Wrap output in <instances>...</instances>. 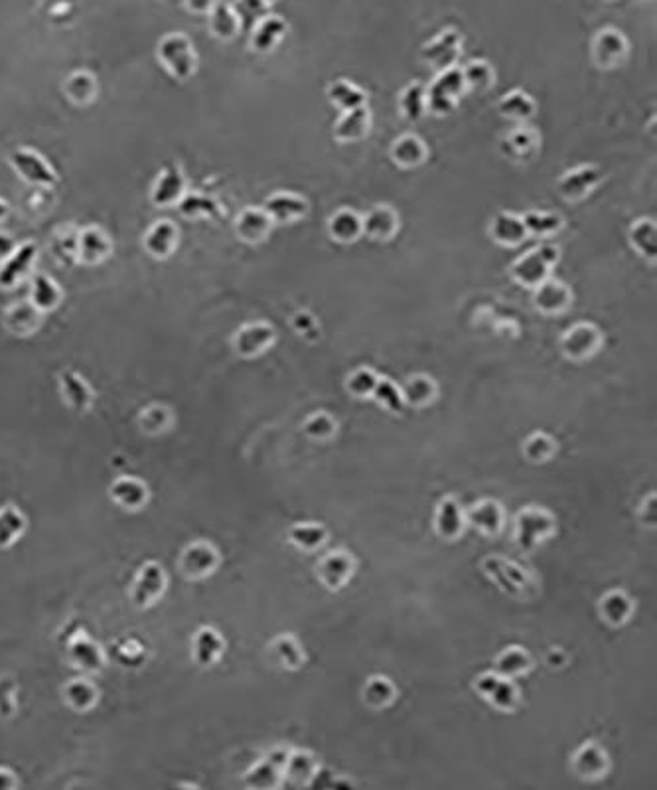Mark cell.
<instances>
[{
    "instance_id": "obj_18",
    "label": "cell",
    "mask_w": 657,
    "mask_h": 790,
    "mask_svg": "<svg viewBox=\"0 0 657 790\" xmlns=\"http://www.w3.org/2000/svg\"><path fill=\"white\" fill-rule=\"evenodd\" d=\"M275 222L263 208H245L237 217V236L247 243H261L271 236Z\"/></svg>"
},
{
    "instance_id": "obj_22",
    "label": "cell",
    "mask_w": 657,
    "mask_h": 790,
    "mask_svg": "<svg viewBox=\"0 0 657 790\" xmlns=\"http://www.w3.org/2000/svg\"><path fill=\"white\" fill-rule=\"evenodd\" d=\"M523 226L527 229V236L533 237H551L563 232L565 217L558 212H543V210H529L521 214Z\"/></svg>"
},
{
    "instance_id": "obj_7",
    "label": "cell",
    "mask_w": 657,
    "mask_h": 790,
    "mask_svg": "<svg viewBox=\"0 0 657 790\" xmlns=\"http://www.w3.org/2000/svg\"><path fill=\"white\" fill-rule=\"evenodd\" d=\"M602 332L590 322H579L565 332L561 348L568 360H589L602 346Z\"/></svg>"
},
{
    "instance_id": "obj_6",
    "label": "cell",
    "mask_w": 657,
    "mask_h": 790,
    "mask_svg": "<svg viewBox=\"0 0 657 790\" xmlns=\"http://www.w3.org/2000/svg\"><path fill=\"white\" fill-rule=\"evenodd\" d=\"M462 54V34L454 28H448L441 32L431 42L422 46V62L429 64L431 68L438 71L454 68L456 59Z\"/></svg>"
},
{
    "instance_id": "obj_26",
    "label": "cell",
    "mask_w": 657,
    "mask_h": 790,
    "mask_svg": "<svg viewBox=\"0 0 657 790\" xmlns=\"http://www.w3.org/2000/svg\"><path fill=\"white\" fill-rule=\"evenodd\" d=\"M164 589V571L156 564L144 565L135 585V601L137 605H149Z\"/></svg>"
},
{
    "instance_id": "obj_12",
    "label": "cell",
    "mask_w": 657,
    "mask_h": 790,
    "mask_svg": "<svg viewBox=\"0 0 657 790\" xmlns=\"http://www.w3.org/2000/svg\"><path fill=\"white\" fill-rule=\"evenodd\" d=\"M371 129V113L368 105L360 107V109H351V111H344L342 117H339L334 123V139L338 142H360L365 137L370 135Z\"/></svg>"
},
{
    "instance_id": "obj_31",
    "label": "cell",
    "mask_w": 657,
    "mask_h": 790,
    "mask_svg": "<svg viewBox=\"0 0 657 790\" xmlns=\"http://www.w3.org/2000/svg\"><path fill=\"white\" fill-rule=\"evenodd\" d=\"M551 528V518L545 512H537V510H529V512L519 516L521 543L527 545V548L537 540H543L545 533H549Z\"/></svg>"
},
{
    "instance_id": "obj_15",
    "label": "cell",
    "mask_w": 657,
    "mask_h": 790,
    "mask_svg": "<svg viewBox=\"0 0 657 790\" xmlns=\"http://www.w3.org/2000/svg\"><path fill=\"white\" fill-rule=\"evenodd\" d=\"M427 158H429V147L419 135H411V132H407V135H401L391 144V161L403 170L419 168L427 163Z\"/></svg>"
},
{
    "instance_id": "obj_42",
    "label": "cell",
    "mask_w": 657,
    "mask_h": 790,
    "mask_svg": "<svg viewBox=\"0 0 657 790\" xmlns=\"http://www.w3.org/2000/svg\"><path fill=\"white\" fill-rule=\"evenodd\" d=\"M462 528V518H460V510L453 500H444L441 504V514H438V530H441L443 536L446 538H454L456 533Z\"/></svg>"
},
{
    "instance_id": "obj_8",
    "label": "cell",
    "mask_w": 657,
    "mask_h": 790,
    "mask_svg": "<svg viewBox=\"0 0 657 790\" xmlns=\"http://www.w3.org/2000/svg\"><path fill=\"white\" fill-rule=\"evenodd\" d=\"M533 305L543 314H563L573 305V289L551 275L533 289Z\"/></svg>"
},
{
    "instance_id": "obj_30",
    "label": "cell",
    "mask_w": 657,
    "mask_h": 790,
    "mask_svg": "<svg viewBox=\"0 0 657 790\" xmlns=\"http://www.w3.org/2000/svg\"><path fill=\"white\" fill-rule=\"evenodd\" d=\"M466 91L485 93L494 85V68L485 59H474V62L462 68Z\"/></svg>"
},
{
    "instance_id": "obj_48",
    "label": "cell",
    "mask_w": 657,
    "mask_h": 790,
    "mask_svg": "<svg viewBox=\"0 0 657 790\" xmlns=\"http://www.w3.org/2000/svg\"><path fill=\"white\" fill-rule=\"evenodd\" d=\"M604 615L610 623H622L628 618L630 613V601L624 597L622 593H610L602 603Z\"/></svg>"
},
{
    "instance_id": "obj_9",
    "label": "cell",
    "mask_w": 657,
    "mask_h": 790,
    "mask_svg": "<svg viewBox=\"0 0 657 790\" xmlns=\"http://www.w3.org/2000/svg\"><path fill=\"white\" fill-rule=\"evenodd\" d=\"M263 210L271 216L275 224H292L307 217L310 205L308 200L295 192H275L266 198Z\"/></svg>"
},
{
    "instance_id": "obj_53",
    "label": "cell",
    "mask_w": 657,
    "mask_h": 790,
    "mask_svg": "<svg viewBox=\"0 0 657 790\" xmlns=\"http://www.w3.org/2000/svg\"><path fill=\"white\" fill-rule=\"evenodd\" d=\"M393 690H391V686H389L385 679L381 678H375L373 682L370 684V688H368V698L370 700H377V703H385V701H389L391 700L393 696Z\"/></svg>"
},
{
    "instance_id": "obj_5",
    "label": "cell",
    "mask_w": 657,
    "mask_h": 790,
    "mask_svg": "<svg viewBox=\"0 0 657 790\" xmlns=\"http://www.w3.org/2000/svg\"><path fill=\"white\" fill-rule=\"evenodd\" d=\"M630 54V44L626 36L616 28H604L592 42V59L596 68L600 69H616L626 62Z\"/></svg>"
},
{
    "instance_id": "obj_13",
    "label": "cell",
    "mask_w": 657,
    "mask_h": 790,
    "mask_svg": "<svg viewBox=\"0 0 657 790\" xmlns=\"http://www.w3.org/2000/svg\"><path fill=\"white\" fill-rule=\"evenodd\" d=\"M539 147H541V137L537 135V131H533L531 127L526 125H519L514 131H509L506 139L502 141V151L506 153V156L517 163L531 161V158L537 156Z\"/></svg>"
},
{
    "instance_id": "obj_56",
    "label": "cell",
    "mask_w": 657,
    "mask_h": 790,
    "mask_svg": "<svg viewBox=\"0 0 657 790\" xmlns=\"http://www.w3.org/2000/svg\"><path fill=\"white\" fill-rule=\"evenodd\" d=\"M215 3L217 0H188V8L198 15H205V12H212Z\"/></svg>"
},
{
    "instance_id": "obj_35",
    "label": "cell",
    "mask_w": 657,
    "mask_h": 790,
    "mask_svg": "<svg viewBox=\"0 0 657 790\" xmlns=\"http://www.w3.org/2000/svg\"><path fill=\"white\" fill-rule=\"evenodd\" d=\"M401 394H403V399L407 401V404L424 406V404H429V401L436 395V385L431 378H427V375H415V378H411L405 384Z\"/></svg>"
},
{
    "instance_id": "obj_21",
    "label": "cell",
    "mask_w": 657,
    "mask_h": 790,
    "mask_svg": "<svg viewBox=\"0 0 657 790\" xmlns=\"http://www.w3.org/2000/svg\"><path fill=\"white\" fill-rule=\"evenodd\" d=\"M497 113L504 119L516 121V123H526V121L533 119L535 113H537V103H535L527 91L514 90L500 97V101H497Z\"/></svg>"
},
{
    "instance_id": "obj_38",
    "label": "cell",
    "mask_w": 657,
    "mask_h": 790,
    "mask_svg": "<svg viewBox=\"0 0 657 790\" xmlns=\"http://www.w3.org/2000/svg\"><path fill=\"white\" fill-rule=\"evenodd\" d=\"M109 253V243L99 229H88L81 237V255L85 261H99Z\"/></svg>"
},
{
    "instance_id": "obj_51",
    "label": "cell",
    "mask_w": 657,
    "mask_h": 790,
    "mask_svg": "<svg viewBox=\"0 0 657 790\" xmlns=\"http://www.w3.org/2000/svg\"><path fill=\"white\" fill-rule=\"evenodd\" d=\"M332 431H334V423L326 413H318V416L310 417L307 423V433L312 437H328Z\"/></svg>"
},
{
    "instance_id": "obj_39",
    "label": "cell",
    "mask_w": 657,
    "mask_h": 790,
    "mask_svg": "<svg viewBox=\"0 0 657 790\" xmlns=\"http://www.w3.org/2000/svg\"><path fill=\"white\" fill-rule=\"evenodd\" d=\"M62 384H64L66 395L69 397V401H71L73 406H76L78 409H83V407L89 406L91 392H89V387L85 385V382L78 378V375H73L71 372H64L62 374Z\"/></svg>"
},
{
    "instance_id": "obj_59",
    "label": "cell",
    "mask_w": 657,
    "mask_h": 790,
    "mask_svg": "<svg viewBox=\"0 0 657 790\" xmlns=\"http://www.w3.org/2000/svg\"><path fill=\"white\" fill-rule=\"evenodd\" d=\"M265 3H266V5H271V3H275V0H265Z\"/></svg>"
},
{
    "instance_id": "obj_37",
    "label": "cell",
    "mask_w": 657,
    "mask_h": 790,
    "mask_svg": "<svg viewBox=\"0 0 657 790\" xmlns=\"http://www.w3.org/2000/svg\"><path fill=\"white\" fill-rule=\"evenodd\" d=\"M488 564L494 565V575L497 577V581L502 583V587L506 591H514V589H526V575L521 574L519 567H516L514 564H506L500 562V559H490Z\"/></svg>"
},
{
    "instance_id": "obj_16",
    "label": "cell",
    "mask_w": 657,
    "mask_h": 790,
    "mask_svg": "<svg viewBox=\"0 0 657 790\" xmlns=\"http://www.w3.org/2000/svg\"><path fill=\"white\" fill-rule=\"evenodd\" d=\"M288 32V24L275 15H266L265 18H261L257 24L253 26V34H251V47L255 52L259 54H266L275 50V47L281 44V40L285 38Z\"/></svg>"
},
{
    "instance_id": "obj_47",
    "label": "cell",
    "mask_w": 657,
    "mask_h": 790,
    "mask_svg": "<svg viewBox=\"0 0 657 790\" xmlns=\"http://www.w3.org/2000/svg\"><path fill=\"white\" fill-rule=\"evenodd\" d=\"M113 494H115V498L117 500L123 504V506H139L141 502H142V498L146 496V490L142 489V486L137 482V480H119L115 486H113Z\"/></svg>"
},
{
    "instance_id": "obj_50",
    "label": "cell",
    "mask_w": 657,
    "mask_h": 790,
    "mask_svg": "<svg viewBox=\"0 0 657 790\" xmlns=\"http://www.w3.org/2000/svg\"><path fill=\"white\" fill-rule=\"evenodd\" d=\"M68 91L76 97L78 101H88L95 91V83L88 74H78L69 79Z\"/></svg>"
},
{
    "instance_id": "obj_10",
    "label": "cell",
    "mask_w": 657,
    "mask_h": 790,
    "mask_svg": "<svg viewBox=\"0 0 657 790\" xmlns=\"http://www.w3.org/2000/svg\"><path fill=\"white\" fill-rule=\"evenodd\" d=\"M363 220V236H368L373 241H391L399 234V212L389 204H377L373 208L361 216Z\"/></svg>"
},
{
    "instance_id": "obj_17",
    "label": "cell",
    "mask_w": 657,
    "mask_h": 790,
    "mask_svg": "<svg viewBox=\"0 0 657 790\" xmlns=\"http://www.w3.org/2000/svg\"><path fill=\"white\" fill-rule=\"evenodd\" d=\"M10 161H12V164H15L18 173L28 182H34V184H44V186L56 184V180H57L56 173L36 153L20 149V151L12 153Z\"/></svg>"
},
{
    "instance_id": "obj_57",
    "label": "cell",
    "mask_w": 657,
    "mask_h": 790,
    "mask_svg": "<svg viewBox=\"0 0 657 790\" xmlns=\"http://www.w3.org/2000/svg\"><path fill=\"white\" fill-rule=\"evenodd\" d=\"M10 249H12V241L8 237L0 236V258H3V255H6Z\"/></svg>"
},
{
    "instance_id": "obj_32",
    "label": "cell",
    "mask_w": 657,
    "mask_h": 790,
    "mask_svg": "<svg viewBox=\"0 0 657 790\" xmlns=\"http://www.w3.org/2000/svg\"><path fill=\"white\" fill-rule=\"evenodd\" d=\"M224 642L217 637V632L212 628H202L196 637V644H193V654L196 660L202 666H210L217 660V656L222 654Z\"/></svg>"
},
{
    "instance_id": "obj_1",
    "label": "cell",
    "mask_w": 657,
    "mask_h": 790,
    "mask_svg": "<svg viewBox=\"0 0 657 790\" xmlns=\"http://www.w3.org/2000/svg\"><path fill=\"white\" fill-rule=\"evenodd\" d=\"M561 259V251L551 243H541L537 248H531L511 263L509 275L519 287L535 289L541 285L545 279H549L555 271V267Z\"/></svg>"
},
{
    "instance_id": "obj_54",
    "label": "cell",
    "mask_w": 657,
    "mask_h": 790,
    "mask_svg": "<svg viewBox=\"0 0 657 790\" xmlns=\"http://www.w3.org/2000/svg\"><path fill=\"white\" fill-rule=\"evenodd\" d=\"M292 326H295V331L297 332H300V334H304V336H308L310 332H316V328H318V324H316V319L314 316L310 314V312H307V311H302V312H298L295 319H292Z\"/></svg>"
},
{
    "instance_id": "obj_25",
    "label": "cell",
    "mask_w": 657,
    "mask_h": 790,
    "mask_svg": "<svg viewBox=\"0 0 657 790\" xmlns=\"http://www.w3.org/2000/svg\"><path fill=\"white\" fill-rule=\"evenodd\" d=\"M210 28L219 40H234L241 32V22L234 6L225 3H215L210 12Z\"/></svg>"
},
{
    "instance_id": "obj_45",
    "label": "cell",
    "mask_w": 657,
    "mask_h": 790,
    "mask_svg": "<svg viewBox=\"0 0 657 790\" xmlns=\"http://www.w3.org/2000/svg\"><path fill=\"white\" fill-rule=\"evenodd\" d=\"M210 562H215L214 552L208 545H196L186 553V571H190V574H208L214 567Z\"/></svg>"
},
{
    "instance_id": "obj_40",
    "label": "cell",
    "mask_w": 657,
    "mask_h": 790,
    "mask_svg": "<svg viewBox=\"0 0 657 790\" xmlns=\"http://www.w3.org/2000/svg\"><path fill=\"white\" fill-rule=\"evenodd\" d=\"M474 524H478L484 532H495L502 526V510L495 502H484L474 508L472 512Z\"/></svg>"
},
{
    "instance_id": "obj_28",
    "label": "cell",
    "mask_w": 657,
    "mask_h": 790,
    "mask_svg": "<svg viewBox=\"0 0 657 790\" xmlns=\"http://www.w3.org/2000/svg\"><path fill=\"white\" fill-rule=\"evenodd\" d=\"M34 258H36L34 243H24V246L12 255L3 267H0V287L15 285L18 281V277L28 269Z\"/></svg>"
},
{
    "instance_id": "obj_3",
    "label": "cell",
    "mask_w": 657,
    "mask_h": 790,
    "mask_svg": "<svg viewBox=\"0 0 657 790\" xmlns=\"http://www.w3.org/2000/svg\"><path fill=\"white\" fill-rule=\"evenodd\" d=\"M158 56L164 66L180 79H188L196 68V52L186 34H168L158 46Z\"/></svg>"
},
{
    "instance_id": "obj_49",
    "label": "cell",
    "mask_w": 657,
    "mask_h": 790,
    "mask_svg": "<svg viewBox=\"0 0 657 790\" xmlns=\"http://www.w3.org/2000/svg\"><path fill=\"white\" fill-rule=\"evenodd\" d=\"M292 542L300 548H316L324 542V530L320 526H298L292 532Z\"/></svg>"
},
{
    "instance_id": "obj_24",
    "label": "cell",
    "mask_w": 657,
    "mask_h": 790,
    "mask_svg": "<svg viewBox=\"0 0 657 790\" xmlns=\"http://www.w3.org/2000/svg\"><path fill=\"white\" fill-rule=\"evenodd\" d=\"M399 109L411 123H419V121L427 115V85L422 81L409 83L407 88L399 93Z\"/></svg>"
},
{
    "instance_id": "obj_44",
    "label": "cell",
    "mask_w": 657,
    "mask_h": 790,
    "mask_svg": "<svg viewBox=\"0 0 657 790\" xmlns=\"http://www.w3.org/2000/svg\"><path fill=\"white\" fill-rule=\"evenodd\" d=\"M24 528V518L20 512L12 508H6L0 512V545H8L16 540L20 530Z\"/></svg>"
},
{
    "instance_id": "obj_23",
    "label": "cell",
    "mask_w": 657,
    "mask_h": 790,
    "mask_svg": "<svg viewBox=\"0 0 657 790\" xmlns=\"http://www.w3.org/2000/svg\"><path fill=\"white\" fill-rule=\"evenodd\" d=\"M328 100H330L338 109L342 111H351V109H360L368 105V93H365L360 85L349 79H336L328 85Z\"/></svg>"
},
{
    "instance_id": "obj_19",
    "label": "cell",
    "mask_w": 657,
    "mask_h": 790,
    "mask_svg": "<svg viewBox=\"0 0 657 790\" xmlns=\"http://www.w3.org/2000/svg\"><path fill=\"white\" fill-rule=\"evenodd\" d=\"M630 246L634 248L643 259L655 263L657 259V224L653 217L641 216L636 222H631L628 232Z\"/></svg>"
},
{
    "instance_id": "obj_2",
    "label": "cell",
    "mask_w": 657,
    "mask_h": 790,
    "mask_svg": "<svg viewBox=\"0 0 657 790\" xmlns=\"http://www.w3.org/2000/svg\"><path fill=\"white\" fill-rule=\"evenodd\" d=\"M466 93L462 68L454 66L438 71L436 78L427 85V113L446 117L456 109L460 97Z\"/></svg>"
},
{
    "instance_id": "obj_33",
    "label": "cell",
    "mask_w": 657,
    "mask_h": 790,
    "mask_svg": "<svg viewBox=\"0 0 657 790\" xmlns=\"http://www.w3.org/2000/svg\"><path fill=\"white\" fill-rule=\"evenodd\" d=\"M320 571L324 581L328 583V587H339L344 585V581L351 574V562L342 552H336L324 559Z\"/></svg>"
},
{
    "instance_id": "obj_55",
    "label": "cell",
    "mask_w": 657,
    "mask_h": 790,
    "mask_svg": "<svg viewBox=\"0 0 657 790\" xmlns=\"http://www.w3.org/2000/svg\"><path fill=\"white\" fill-rule=\"evenodd\" d=\"M68 696L73 703H76L78 708H85V703L93 701V691L89 690V686H85V684H73L68 691Z\"/></svg>"
},
{
    "instance_id": "obj_52",
    "label": "cell",
    "mask_w": 657,
    "mask_h": 790,
    "mask_svg": "<svg viewBox=\"0 0 657 790\" xmlns=\"http://www.w3.org/2000/svg\"><path fill=\"white\" fill-rule=\"evenodd\" d=\"M527 666L529 664H527L526 654H521L517 650H509L507 654L502 656V660H500V668L507 674H516V672L526 670Z\"/></svg>"
},
{
    "instance_id": "obj_41",
    "label": "cell",
    "mask_w": 657,
    "mask_h": 790,
    "mask_svg": "<svg viewBox=\"0 0 657 790\" xmlns=\"http://www.w3.org/2000/svg\"><path fill=\"white\" fill-rule=\"evenodd\" d=\"M377 382H380V378H377L373 370L360 368L348 378V390L356 397H368L373 395Z\"/></svg>"
},
{
    "instance_id": "obj_36",
    "label": "cell",
    "mask_w": 657,
    "mask_h": 790,
    "mask_svg": "<svg viewBox=\"0 0 657 790\" xmlns=\"http://www.w3.org/2000/svg\"><path fill=\"white\" fill-rule=\"evenodd\" d=\"M180 212L188 217H192V216L219 217L222 216V208H219L217 200L208 198V196H198V194H192V196L180 198Z\"/></svg>"
},
{
    "instance_id": "obj_11",
    "label": "cell",
    "mask_w": 657,
    "mask_h": 790,
    "mask_svg": "<svg viewBox=\"0 0 657 790\" xmlns=\"http://www.w3.org/2000/svg\"><path fill=\"white\" fill-rule=\"evenodd\" d=\"M275 342V328L266 322L245 324L235 334V350L243 358L259 356Z\"/></svg>"
},
{
    "instance_id": "obj_46",
    "label": "cell",
    "mask_w": 657,
    "mask_h": 790,
    "mask_svg": "<svg viewBox=\"0 0 657 790\" xmlns=\"http://www.w3.org/2000/svg\"><path fill=\"white\" fill-rule=\"evenodd\" d=\"M373 395L380 399V404H383L387 409H391V411H399L405 404L403 394H401L399 387L385 378H380V382H377Z\"/></svg>"
},
{
    "instance_id": "obj_43",
    "label": "cell",
    "mask_w": 657,
    "mask_h": 790,
    "mask_svg": "<svg viewBox=\"0 0 657 790\" xmlns=\"http://www.w3.org/2000/svg\"><path fill=\"white\" fill-rule=\"evenodd\" d=\"M266 8H269V5H266L265 0H239L235 12L239 16L241 26L253 28L255 24L266 16Z\"/></svg>"
},
{
    "instance_id": "obj_29",
    "label": "cell",
    "mask_w": 657,
    "mask_h": 790,
    "mask_svg": "<svg viewBox=\"0 0 657 790\" xmlns=\"http://www.w3.org/2000/svg\"><path fill=\"white\" fill-rule=\"evenodd\" d=\"M176 232L178 229L174 227V224L158 222L156 226H152L149 236H146L144 246L152 255H156V258H166L168 253H172L176 246Z\"/></svg>"
},
{
    "instance_id": "obj_14",
    "label": "cell",
    "mask_w": 657,
    "mask_h": 790,
    "mask_svg": "<svg viewBox=\"0 0 657 790\" xmlns=\"http://www.w3.org/2000/svg\"><path fill=\"white\" fill-rule=\"evenodd\" d=\"M490 237L504 248H517L527 239V229L523 226L521 214L500 212L490 222Z\"/></svg>"
},
{
    "instance_id": "obj_4",
    "label": "cell",
    "mask_w": 657,
    "mask_h": 790,
    "mask_svg": "<svg viewBox=\"0 0 657 790\" xmlns=\"http://www.w3.org/2000/svg\"><path fill=\"white\" fill-rule=\"evenodd\" d=\"M602 184V170L596 164H580L567 170L557 180L558 196L567 202H582Z\"/></svg>"
},
{
    "instance_id": "obj_58",
    "label": "cell",
    "mask_w": 657,
    "mask_h": 790,
    "mask_svg": "<svg viewBox=\"0 0 657 790\" xmlns=\"http://www.w3.org/2000/svg\"><path fill=\"white\" fill-rule=\"evenodd\" d=\"M6 214H8V205H6V202L0 200V217H5Z\"/></svg>"
},
{
    "instance_id": "obj_20",
    "label": "cell",
    "mask_w": 657,
    "mask_h": 790,
    "mask_svg": "<svg viewBox=\"0 0 657 790\" xmlns=\"http://www.w3.org/2000/svg\"><path fill=\"white\" fill-rule=\"evenodd\" d=\"M328 234L338 243H356L363 236V220L361 214L351 208L336 210L330 220H328Z\"/></svg>"
},
{
    "instance_id": "obj_34",
    "label": "cell",
    "mask_w": 657,
    "mask_h": 790,
    "mask_svg": "<svg viewBox=\"0 0 657 790\" xmlns=\"http://www.w3.org/2000/svg\"><path fill=\"white\" fill-rule=\"evenodd\" d=\"M32 302L38 311H52L59 302L57 285L44 275H36L32 283Z\"/></svg>"
},
{
    "instance_id": "obj_27",
    "label": "cell",
    "mask_w": 657,
    "mask_h": 790,
    "mask_svg": "<svg viewBox=\"0 0 657 790\" xmlns=\"http://www.w3.org/2000/svg\"><path fill=\"white\" fill-rule=\"evenodd\" d=\"M182 192H184V178H182V173L178 168L170 166L156 182L152 192V202L156 205H168L180 200Z\"/></svg>"
}]
</instances>
